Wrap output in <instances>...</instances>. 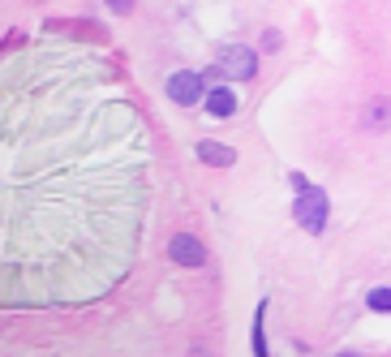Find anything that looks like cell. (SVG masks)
I'll use <instances>...</instances> for the list:
<instances>
[{"label": "cell", "instance_id": "obj_6", "mask_svg": "<svg viewBox=\"0 0 391 357\" xmlns=\"http://www.w3.org/2000/svg\"><path fill=\"white\" fill-rule=\"evenodd\" d=\"M206 112H211V117H233V112H237V95H233L228 86H215V90L206 95Z\"/></svg>", "mask_w": 391, "mask_h": 357}, {"label": "cell", "instance_id": "obj_2", "mask_svg": "<svg viewBox=\"0 0 391 357\" xmlns=\"http://www.w3.org/2000/svg\"><path fill=\"white\" fill-rule=\"evenodd\" d=\"M293 216H297V224H301L305 233H322V228H327V194L305 185V189L297 194V202H293Z\"/></svg>", "mask_w": 391, "mask_h": 357}, {"label": "cell", "instance_id": "obj_1", "mask_svg": "<svg viewBox=\"0 0 391 357\" xmlns=\"http://www.w3.org/2000/svg\"><path fill=\"white\" fill-rule=\"evenodd\" d=\"M254 69H258V57H254V47H245V43H228V47H219L215 74L233 78V82H245V78H254Z\"/></svg>", "mask_w": 391, "mask_h": 357}, {"label": "cell", "instance_id": "obj_4", "mask_svg": "<svg viewBox=\"0 0 391 357\" xmlns=\"http://www.w3.org/2000/svg\"><path fill=\"white\" fill-rule=\"evenodd\" d=\"M168 99H177L181 108L198 104V99H202V78L198 74H173V78H168Z\"/></svg>", "mask_w": 391, "mask_h": 357}, {"label": "cell", "instance_id": "obj_5", "mask_svg": "<svg viewBox=\"0 0 391 357\" xmlns=\"http://www.w3.org/2000/svg\"><path fill=\"white\" fill-rule=\"evenodd\" d=\"M198 160L202 164H215V168H228V164H237V151L233 146H219V142H198Z\"/></svg>", "mask_w": 391, "mask_h": 357}, {"label": "cell", "instance_id": "obj_7", "mask_svg": "<svg viewBox=\"0 0 391 357\" xmlns=\"http://www.w3.org/2000/svg\"><path fill=\"white\" fill-rule=\"evenodd\" d=\"M262 319H267V301L254 310V332H250V340H254V357H267V336H262Z\"/></svg>", "mask_w": 391, "mask_h": 357}, {"label": "cell", "instance_id": "obj_3", "mask_svg": "<svg viewBox=\"0 0 391 357\" xmlns=\"http://www.w3.org/2000/svg\"><path fill=\"white\" fill-rule=\"evenodd\" d=\"M168 254H173V263H181V267H202V263H206V245H202L198 237H189V233L173 237Z\"/></svg>", "mask_w": 391, "mask_h": 357}, {"label": "cell", "instance_id": "obj_8", "mask_svg": "<svg viewBox=\"0 0 391 357\" xmlns=\"http://www.w3.org/2000/svg\"><path fill=\"white\" fill-rule=\"evenodd\" d=\"M370 310H378V315L391 310V293H387V288H374V293H370Z\"/></svg>", "mask_w": 391, "mask_h": 357}]
</instances>
